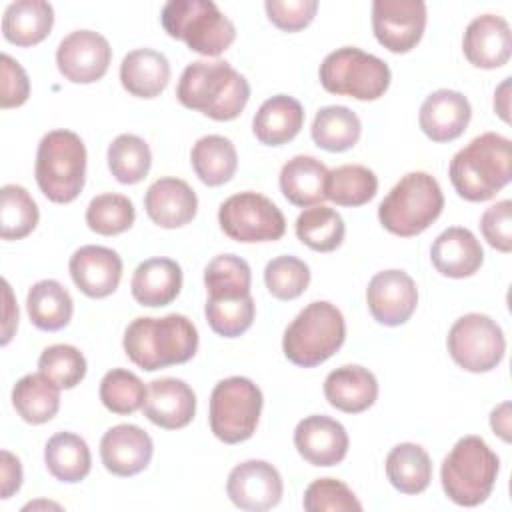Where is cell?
Returning a JSON list of instances; mask_svg holds the SVG:
<instances>
[{
	"label": "cell",
	"mask_w": 512,
	"mask_h": 512,
	"mask_svg": "<svg viewBox=\"0 0 512 512\" xmlns=\"http://www.w3.org/2000/svg\"><path fill=\"white\" fill-rule=\"evenodd\" d=\"M176 98L184 108L228 122L242 114L250 98V86L226 60H196L180 74Z\"/></svg>",
	"instance_id": "obj_1"
},
{
	"label": "cell",
	"mask_w": 512,
	"mask_h": 512,
	"mask_svg": "<svg viewBox=\"0 0 512 512\" xmlns=\"http://www.w3.org/2000/svg\"><path fill=\"white\" fill-rule=\"evenodd\" d=\"M122 346L138 368L154 372L188 362L198 350V330L184 314L138 316L126 326Z\"/></svg>",
	"instance_id": "obj_2"
},
{
	"label": "cell",
	"mask_w": 512,
	"mask_h": 512,
	"mask_svg": "<svg viewBox=\"0 0 512 512\" xmlns=\"http://www.w3.org/2000/svg\"><path fill=\"white\" fill-rule=\"evenodd\" d=\"M448 176L458 196L468 202L494 198L512 178L510 138L496 132L472 138L452 156Z\"/></svg>",
	"instance_id": "obj_3"
},
{
	"label": "cell",
	"mask_w": 512,
	"mask_h": 512,
	"mask_svg": "<svg viewBox=\"0 0 512 512\" xmlns=\"http://www.w3.org/2000/svg\"><path fill=\"white\" fill-rule=\"evenodd\" d=\"M500 470V458L480 436L460 438L440 468L442 490L458 506H478L488 500Z\"/></svg>",
	"instance_id": "obj_4"
},
{
	"label": "cell",
	"mask_w": 512,
	"mask_h": 512,
	"mask_svg": "<svg viewBox=\"0 0 512 512\" xmlns=\"http://www.w3.org/2000/svg\"><path fill=\"white\" fill-rule=\"evenodd\" d=\"M344 340L346 322L342 312L332 302L314 300L284 330L282 350L292 364L314 368L334 356Z\"/></svg>",
	"instance_id": "obj_5"
},
{
	"label": "cell",
	"mask_w": 512,
	"mask_h": 512,
	"mask_svg": "<svg viewBox=\"0 0 512 512\" xmlns=\"http://www.w3.org/2000/svg\"><path fill=\"white\" fill-rule=\"evenodd\" d=\"M34 176L40 192L56 202L68 204L78 198L86 182V146L72 130H50L36 150Z\"/></svg>",
	"instance_id": "obj_6"
},
{
	"label": "cell",
	"mask_w": 512,
	"mask_h": 512,
	"mask_svg": "<svg viewBox=\"0 0 512 512\" xmlns=\"http://www.w3.org/2000/svg\"><path fill=\"white\" fill-rule=\"evenodd\" d=\"M444 208L438 180L428 172H408L378 206L380 224L402 238L424 232Z\"/></svg>",
	"instance_id": "obj_7"
},
{
	"label": "cell",
	"mask_w": 512,
	"mask_h": 512,
	"mask_svg": "<svg viewBox=\"0 0 512 512\" xmlns=\"http://www.w3.org/2000/svg\"><path fill=\"white\" fill-rule=\"evenodd\" d=\"M160 22L168 36L202 56H220L236 38V26L212 0H170Z\"/></svg>",
	"instance_id": "obj_8"
},
{
	"label": "cell",
	"mask_w": 512,
	"mask_h": 512,
	"mask_svg": "<svg viewBox=\"0 0 512 512\" xmlns=\"http://www.w3.org/2000/svg\"><path fill=\"white\" fill-rule=\"evenodd\" d=\"M320 84L336 96L356 100H378L390 86L388 64L356 46H342L330 52L318 70Z\"/></svg>",
	"instance_id": "obj_9"
},
{
	"label": "cell",
	"mask_w": 512,
	"mask_h": 512,
	"mask_svg": "<svg viewBox=\"0 0 512 512\" xmlns=\"http://www.w3.org/2000/svg\"><path fill=\"white\" fill-rule=\"evenodd\" d=\"M262 390L244 376L220 380L210 394V430L224 444H238L256 432L262 412Z\"/></svg>",
	"instance_id": "obj_10"
},
{
	"label": "cell",
	"mask_w": 512,
	"mask_h": 512,
	"mask_svg": "<svg viewBox=\"0 0 512 512\" xmlns=\"http://www.w3.org/2000/svg\"><path fill=\"white\" fill-rule=\"evenodd\" d=\"M222 232L236 242H274L286 232L282 210L258 192H238L226 198L218 208Z\"/></svg>",
	"instance_id": "obj_11"
},
{
	"label": "cell",
	"mask_w": 512,
	"mask_h": 512,
	"mask_svg": "<svg viewBox=\"0 0 512 512\" xmlns=\"http://www.w3.org/2000/svg\"><path fill=\"white\" fill-rule=\"evenodd\" d=\"M452 360L474 374L494 370L506 352V338L496 320L470 312L460 316L446 338Z\"/></svg>",
	"instance_id": "obj_12"
},
{
	"label": "cell",
	"mask_w": 512,
	"mask_h": 512,
	"mask_svg": "<svg viewBox=\"0 0 512 512\" xmlns=\"http://www.w3.org/2000/svg\"><path fill=\"white\" fill-rule=\"evenodd\" d=\"M428 12L422 0H374L372 30L380 46L394 54L416 48L426 28Z\"/></svg>",
	"instance_id": "obj_13"
},
{
	"label": "cell",
	"mask_w": 512,
	"mask_h": 512,
	"mask_svg": "<svg viewBox=\"0 0 512 512\" xmlns=\"http://www.w3.org/2000/svg\"><path fill=\"white\" fill-rule=\"evenodd\" d=\"M110 60V42L94 30H74L56 48V66L74 84L98 82L108 72Z\"/></svg>",
	"instance_id": "obj_14"
},
{
	"label": "cell",
	"mask_w": 512,
	"mask_h": 512,
	"mask_svg": "<svg viewBox=\"0 0 512 512\" xmlns=\"http://www.w3.org/2000/svg\"><path fill=\"white\" fill-rule=\"evenodd\" d=\"M284 484L280 472L266 460L236 464L226 480V494L234 506L248 512H264L282 500Z\"/></svg>",
	"instance_id": "obj_15"
},
{
	"label": "cell",
	"mask_w": 512,
	"mask_h": 512,
	"mask_svg": "<svg viewBox=\"0 0 512 512\" xmlns=\"http://www.w3.org/2000/svg\"><path fill=\"white\" fill-rule=\"evenodd\" d=\"M366 304L378 324H406L418 304L416 282L404 270H382L368 282Z\"/></svg>",
	"instance_id": "obj_16"
},
{
	"label": "cell",
	"mask_w": 512,
	"mask_h": 512,
	"mask_svg": "<svg viewBox=\"0 0 512 512\" xmlns=\"http://www.w3.org/2000/svg\"><path fill=\"white\" fill-rule=\"evenodd\" d=\"M294 446L312 466H336L348 454V432L338 420L312 414L296 424Z\"/></svg>",
	"instance_id": "obj_17"
},
{
	"label": "cell",
	"mask_w": 512,
	"mask_h": 512,
	"mask_svg": "<svg viewBox=\"0 0 512 512\" xmlns=\"http://www.w3.org/2000/svg\"><path fill=\"white\" fill-rule=\"evenodd\" d=\"M68 270L76 288L88 298H106L116 292L122 278V258L116 250L86 244L74 250Z\"/></svg>",
	"instance_id": "obj_18"
},
{
	"label": "cell",
	"mask_w": 512,
	"mask_h": 512,
	"mask_svg": "<svg viewBox=\"0 0 512 512\" xmlns=\"http://www.w3.org/2000/svg\"><path fill=\"white\" fill-rule=\"evenodd\" d=\"M154 454L152 438L136 424H116L100 440V458L114 476H136L150 464Z\"/></svg>",
	"instance_id": "obj_19"
},
{
	"label": "cell",
	"mask_w": 512,
	"mask_h": 512,
	"mask_svg": "<svg viewBox=\"0 0 512 512\" xmlns=\"http://www.w3.org/2000/svg\"><path fill=\"white\" fill-rule=\"evenodd\" d=\"M462 50L476 68L494 70L504 66L512 54L510 24L498 14L476 16L464 30Z\"/></svg>",
	"instance_id": "obj_20"
},
{
	"label": "cell",
	"mask_w": 512,
	"mask_h": 512,
	"mask_svg": "<svg viewBox=\"0 0 512 512\" xmlns=\"http://www.w3.org/2000/svg\"><path fill=\"white\" fill-rule=\"evenodd\" d=\"M472 118V106L462 92L440 88L426 96L420 106V130L432 142H452L464 134Z\"/></svg>",
	"instance_id": "obj_21"
},
{
	"label": "cell",
	"mask_w": 512,
	"mask_h": 512,
	"mask_svg": "<svg viewBox=\"0 0 512 512\" xmlns=\"http://www.w3.org/2000/svg\"><path fill=\"white\" fill-rule=\"evenodd\" d=\"M142 410L152 424L164 430H178L192 422L196 414V394L180 378H158L148 384Z\"/></svg>",
	"instance_id": "obj_22"
},
{
	"label": "cell",
	"mask_w": 512,
	"mask_h": 512,
	"mask_svg": "<svg viewBox=\"0 0 512 512\" xmlns=\"http://www.w3.org/2000/svg\"><path fill=\"white\" fill-rule=\"evenodd\" d=\"M144 208L156 226L170 230L192 222L198 210V198L188 182L164 176L148 186L144 194Z\"/></svg>",
	"instance_id": "obj_23"
},
{
	"label": "cell",
	"mask_w": 512,
	"mask_h": 512,
	"mask_svg": "<svg viewBox=\"0 0 512 512\" xmlns=\"http://www.w3.org/2000/svg\"><path fill=\"white\" fill-rule=\"evenodd\" d=\"M434 268L448 278H468L484 262V250L478 238L462 226H450L440 232L430 248Z\"/></svg>",
	"instance_id": "obj_24"
},
{
	"label": "cell",
	"mask_w": 512,
	"mask_h": 512,
	"mask_svg": "<svg viewBox=\"0 0 512 512\" xmlns=\"http://www.w3.org/2000/svg\"><path fill=\"white\" fill-rule=\"evenodd\" d=\"M324 396L336 410L346 414H360L376 402L378 380L364 366L344 364L326 376Z\"/></svg>",
	"instance_id": "obj_25"
},
{
	"label": "cell",
	"mask_w": 512,
	"mask_h": 512,
	"mask_svg": "<svg viewBox=\"0 0 512 512\" xmlns=\"http://www.w3.org/2000/svg\"><path fill=\"white\" fill-rule=\"evenodd\" d=\"M182 290V268L172 258H148L132 274L130 292L140 306H166Z\"/></svg>",
	"instance_id": "obj_26"
},
{
	"label": "cell",
	"mask_w": 512,
	"mask_h": 512,
	"mask_svg": "<svg viewBox=\"0 0 512 512\" xmlns=\"http://www.w3.org/2000/svg\"><path fill=\"white\" fill-rule=\"evenodd\" d=\"M304 126L302 104L286 94L264 100L252 118V132L266 146H282L298 136Z\"/></svg>",
	"instance_id": "obj_27"
},
{
	"label": "cell",
	"mask_w": 512,
	"mask_h": 512,
	"mask_svg": "<svg viewBox=\"0 0 512 512\" xmlns=\"http://www.w3.org/2000/svg\"><path fill=\"white\" fill-rule=\"evenodd\" d=\"M328 168L314 156L298 154L290 158L280 170V192L282 196L300 208L322 204L326 198Z\"/></svg>",
	"instance_id": "obj_28"
},
{
	"label": "cell",
	"mask_w": 512,
	"mask_h": 512,
	"mask_svg": "<svg viewBox=\"0 0 512 512\" xmlns=\"http://www.w3.org/2000/svg\"><path fill=\"white\" fill-rule=\"evenodd\" d=\"M170 80L168 58L152 48L130 50L120 64V82L136 98H156Z\"/></svg>",
	"instance_id": "obj_29"
},
{
	"label": "cell",
	"mask_w": 512,
	"mask_h": 512,
	"mask_svg": "<svg viewBox=\"0 0 512 512\" xmlns=\"http://www.w3.org/2000/svg\"><path fill=\"white\" fill-rule=\"evenodd\" d=\"M54 8L44 0H16L2 16V34L10 44L28 48L40 44L52 30Z\"/></svg>",
	"instance_id": "obj_30"
},
{
	"label": "cell",
	"mask_w": 512,
	"mask_h": 512,
	"mask_svg": "<svg viewBox=\"0 0 512 512\" xmlns=\"http://www.w3.org/2000/svg\"><path fill=\"white\" fill-rule=\"evenodd\" d=\"M30 322L44 332H56L68 326L74 314L70 292L58 280H40L26 294Z\"/></svg>",
	"instance_id": "obj_31"
},
{
	"label": "cell",
	"mask_w": 512,
	"mask_h": 512,
	"mask_svg": "<svg viewBox=\"0 0 512 512\" xmlns=\"http://www.w3.org/2000/svg\"><path fill=\"white\" fill-rule=\"evenodd\" d=\"M60 386L42 372L22 376L12 388V406L28 424L52 420L60 408Z\"/></svg>",
	"instance_id": "obj_32"
},
{
	"label": "cell",
	"mask_w": 512,
	"mask_h": 512,
	"mask_svg": "<svg viewBox=\"0 0 512 512\" xmlns=\"http://www.w3.org/2000/svg\"><path fill=\"white\" fill-rule=\"evenodd\" d=\"M44 464L56 480L64 484H76L90 474V448L78 434L58 432L48 438L44 446Z\"/></svg>",
	"instance_id": "obj_33"
},
{
	"label": "cell",
	"mask_w": 512,
	"mask_h": 512,
	"mask_svg": "<svg viewBox=\"0 0 512 512\" xmlns=\"http://www.w3.org/2000/svg\"><path fill=\"white\" fill-rule=\"evenodd\" d=\"M386 478L402 494H420L432 480V460L420 444H396L386 456Z\"/></svg>",
	"instance_id": "obj_34"
},
{
	"label": "cell",
	"mask_w": 512,
	"mask_h": 512,
	"mask_svg": "<svg viewBox=\"0 0 512 512\" xmlns=\"http://www.w3.org/2000/svg\"><path fill=\"white\" fill-rule=\"evenodd\" d=\"M190 162L196 176L206 186H222L236 174L238 154L226 136L208 134L198 138L192 146Z\"/></svg>",
	"instance_id": "obj_35"
},
{
	"label": "cell",
	"mask_w": 512,
	"mask_h": 512,
	"mask_svg": "<svg viewBox=\"0 0 512 512\" xmlns=\"http://www.w3.org/2000/svg\"><path fill=\"white\" fill-rule=\"evenodd\" d=\"M360 132V118L346 106L320 108L310 128L314 144L326 152H344L354 148Z\"/></svg>",
	"instance_id": "obj_36"
},
{
	"label": "cell",
	"mask_w": 512,
	"mask_h": 512,
	"mask_svg": "<svg viewBox=\"0 0 512 512\" xmlns=\"http://www.w3.org/2000/svg\"><path fill=\"white\" fill-rule=\"evenodd\" d=\"M296 236L298 240L316 252L336 250L346 234L342 216L324 204L310 206L302 210L296 218Z\"/></svg>",
	"instance_id": "obj_37"
},
{
	"label": "cell",
	"mask_w": 512,
	"mask_h": 512,
	"mask_svg": "<svg viewBox=\"0 0 512 512\" xmlns=\"http://www.w3.org/2000/svg\"><path fill=\"white\" fill-rule=\"evenodd\" d=\"M378 192L376 174L362 164H344L328 172L326 198L338 206H362Z\"/></svg>",
	"instance_id": "obj_38"
},
{
	"label": "cell",
	"mask_w": 512,
	"mask_h": 512,
	"mask_svg": "<svg viewBox=\"0 0 512 512\" xmlns=\"http://www.w3.org/2000/svg\"><path fill=\"white\" fill-rule=\"evenodd\" d=\"M208 298H242L250 294L252 272L246 260L236 254H218L204 268Z\"/></svg>",
	"instance_id": "obj_39"
},
{
	"label": "cell",
	"mask_w": 512,
	"mask_h": 512,
	"mask_svg": "<svg viewBox=\"0 0 512 512\" xmlns=\"http://www.w3.org/2000/svg\"><path fill=\"white\" fill-rule=\"evenodd\" d=\"M108 168L120 184H136L146 178L152 166V152L144 138L120 134L108 146Z\"/></svg>",
	"instance_id": "obj_40"
},
{
	"label": "cell",
	"mask_w": 512,
	"mask_h": 512,
	"mask_svg": "<svg viewBox=\"0 0 512 512\" xmlns=\"http://www.w3.org/2000/svg\"><path fill=\"white\" fill-rule=\"evenodd\" d=\"M0 236L2 240H22L38 224L40 212L24 186L4 184L0 190Z\"/></svg>",
	"instance_id": "obj_41"
},
{
	"label": "cell",
	"mask_w": 512,
	"mask_h": 512,
	"mask_svg": "<svg viewBox=\"0 0 512 512\" xmlns=\"http://www.w3.org/2000/svg\"><path fill=\"white\" fill-rule=\"evenodd\" d=\"M136 220L134 204L124 194H98L86 208V224L100 236H116L132 228Z\"/></svg>",
	"instance_id": "obj_42"
},
{
	"label": "cell",
	"mask_w": 512,
	"mask_h": 512,
	"mask_svg": "<svg viewBox=\"0 0 512 512\" xmlns=\"http://www.w3.org/2000/svg\"><path fill=\"white\" fill-rule=\"evenodd\" d=\"M148 388L126 368H112L100 380V402L112 414H134L146 402Z\"/></svg>",
	"instance_id": "obj_43"
},
{
	"label": "cell",
	"mask_w": 512,
	"mask_h": 512,
	"mask_svg": "<svg viewBox=\"0 0 512 512\" xmlns=\"http://www.w3.org/2000/svg\"><path fill=\"white\" fill-rule=\"evenodd\" d=\"M204 314L218 336L236 338L252 326L256 304L252 294L242 298H208Z\"/></svg>",
	"instance_id": "obj_44"
},
{
	"label": "cell",
	"mask_w": 512,
	"mask_h": 512,
	"mask_svg": "<svg viewBox=\"0 0 512 512\" xmlns=\"http://www.w3.org/2000/svg\"><path fill=\"white\" fill-rule=\"evenodd\" d=\"M264 282L274 298L294 300L308 288L310 268L296 256H276L264 268Z\"/></svg>",
	"instance_id": "obj_45"
},
{
	"label": "cell",
	"mask_w": 512,
	"mask_h": 512,
	"mask_svg": "<svg viewBox=\"0 0 512 512\" xmlns=\"http://www.w3.org/2000/svg\"><path fill=\"white\" fill-rule=\"evenodd\" d=\"M38 372L48 376L60 388L70 390L86 376V358L76 346L52 344L42 350L38 358Z\"/></svg>",
	"instance_id": "obj_46"
},
{
	"label": "cell",
	"mask_w": 512,
	"mask_h": 512,
	"mask_svg": "<svg viewBox=\"0 0 512 512\" xmlns=\"http://www.w3.org/2000/svg\"><path fill=\"white\" fill-rule=\"evenodd\" d=\"M302 506L306 512H360L356 494L336 478H318L304 490Z\"/></svg>",
	"instance_id": "obj_47"
},
{
	"label": "cell",
	"mask_w": 512,
	"mask_h": 512,
	"mask_svg": "<svg viewBox=\"0 0 512 512\" xmlns=\"http://www.w3.org/2000/svg\"><path fill=\"white\" fill-rule=\"evenodd\" d=\"M264 10L268 20L284 30V32H298L306 28L318 10L316 0H266Z\"/></svg>",
	"instance_id": "obj_48"
},
{
	"label": "cell",
	"mask_w": 512,
	"mask_h": 512,
	"mask_svg": "<svg viewBox=\"0 0 512 512\" xmlns=\"http://www.w3.org/2000/svg\"><path fill=\"white\" fill-rule=\"evenodd\" d=\"M512 202L500 200L492 206H488L480 218V230L484 240L500 250L510 252L512 250Z\"/></svg>",
	"instance_id": "obj_49"
},
{
	"label": "cell",
	"mask_w": 512,
	"mask_h": 512,
	"mask_svg": "<svg viewBox=\"0 0 512 512\" xmlns=\"http://www.w3.org/2000/svg\"><path fill=\"white\" fill-rule=\"evenodd\" d=\"M2 64V94H0V106L4 110L22 106L30 96V80L26 70L16 62L10 54L0 56Z\"/></svg>",
	"instance_id": "obj_50"
},
{
	"label": "cell",
	"mask_w": 512,
	"mask_h": 512,
	"mask_svg": "<svg viewBox=\"0 0 512 512\" xmlns=\"http://www.w3.org/2000/svg\"><path fill=\"white\" fill-rule=\"evenodd\" d=\"M0 496L8 500L22 486V464L10 450L0 452Z\"/></svg>",
	"instance_id": "obj_51"
},
{
	"label": "cell",
	"mask_w": 512,
	"mask_h": 512,
	"mask_svg": "<svg viewBox=\"0 0 512 512\" xmlns=\"http://www.w3.org/2000/svg\"><path fill=\"white\" fill-rule=\"evenodd\" d=\"M2 286H4V320H2V346H6L14 332H16V326H18V304L14 300V294H12V288L6 280H2Z\"/></svg>",
	"instance_id": "obj_52"
},
{
	"label": "cell",
	"mask_w": 512,
	"mask_h": 512,
	"mask_svg": "<svg viewBox=\"0 0 512 512\" xmlns=\"http://www.w3.org/2000/svg\"><path fill=\"white\" fill-rule=\"evenodd\" d=\"M490 426L504 442H510V402H502L490 414Z\"/></svg>",
	"instance_id": "obj_53"
},
{
	"label": "cell",
	"mask_w": 512,
	"mask_h": 512,
	"mask_svg": "<svg viewBox=\"0 0 512 512\" xmlns=\"http://www.w3.org/2000/svg\"><path fill=\"white\" fill-rule=\"evenodd\" d=\"M494 110L504 120L510 122V78H504L494 92Z\"/></svg>",
	"instance_id": "obj_54"
},
{
	"label": "cell",
	"mask_w": 512,
	"mask_h": 512,
	"mask_svg": "<svg viewBox=\"0 0 512 512\" xmlns=\"http://www.w3.org/2000/svg\"><path fill=\"white\" fill-rule=\"evenodd\" d=\"M36 508H58L60 510V506L54 502H30L22 510H36Z\"/></svg>",
	"instance_id": "obj_55"
}]
</instances>
